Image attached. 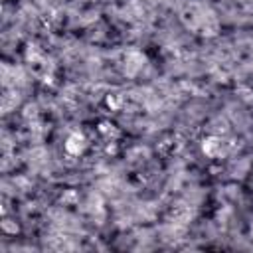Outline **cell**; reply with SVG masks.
<instances>
[{"label": "cell", "mask_w": 253, "mask_h": 253, "mask_svg": "<svg viewBox=\"0 0 253 253\" xmlns=\"http://www.w3.org/2000/svg\"><path fill=\"white\" fill-rule=\"evenodd\" d=\"M200 148H202V152H204L208 158H217V156L223 152L225 142H223V138L217 136V134H208V136L202 138Z\"/></svg>", "instance_id": "obj_2"}, {"label": "cell", "mask_w": 253, "mask_h": 253, "mask_svg": "<svg viewBox=\"0 0 253 253\" xmlns=\"http://www.w3.org/2000/svg\"><path fill=\"white\" fill-rule=\"evenodd\" d=\"M89 148V138L83 130H71L63 140V150L69 156H81Z\"/></svg>", "instance_id": "obj_1"}, {"label": "cell", "mask_w": 253, "mask_h": 253, "mask_svg": "<svg viewBox=\"0 0 253 253\" xmlns=\"http://www.w3.org/2000/svg\"><path fill=\"white\" fill-rule=\"evenodd\" d=\"M105 105L109 111H121L125 105V95L121 93H107L105 95Z\"/></svg>", "instance_id": "obj_4"}, {"label": "cell", "mask_w": 253, "mask_h": 253, "mask_svg": "<svg viewBox=\"0 0 253 253\" xmlns=\"http://www.w3.org/2000/svg\"><path fill=\"white\" fill-rule=\"evenodd\" d=\"M97 134L101 136V140H117L119 138V128L111 121H101L97 125Z\"/></svg>", "instance_id": "obj_3"}]
</instances>
